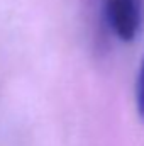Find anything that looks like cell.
<instances>
[{"instance_id":"obj_1","label":"cell","mask_w":144,"mask_h":146,"mask_svg":"<svg viewBox=\"0 0 144 146\" xmlns=\"http://www.w3.org/2000/svg\"><path fill=\"white\" fill-rule=\"evenodd\" d=\"M112 33L124 42L139 36L144 19V0H102Z\"/></svg>"},{"instance_id":"obj_2","label":"cell","mask_w":144,"mask_h":146,"mask_svg":"<svg viewBox=\"0 0 144 146\" xmlns=\"http://www.w3.org/2000/svg\"><path fill=\"white\" fill-rule=\"evenodd\" d=\"M136 109L144 122V58L139 66V73H137V80H136Z\"/></svg>"}]
</instances>
